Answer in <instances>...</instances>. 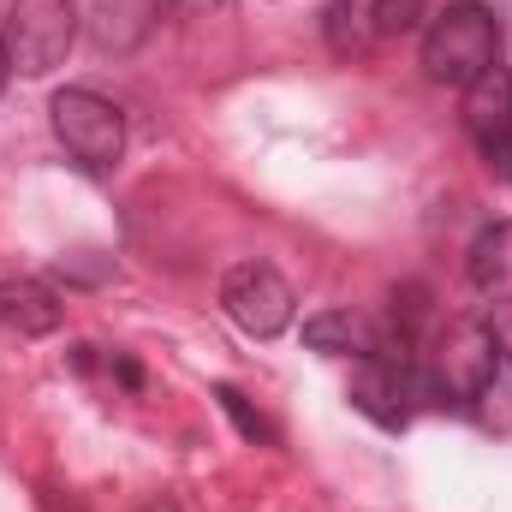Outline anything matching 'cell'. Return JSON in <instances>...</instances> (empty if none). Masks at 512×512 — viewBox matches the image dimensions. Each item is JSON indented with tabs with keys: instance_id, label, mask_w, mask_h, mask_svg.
Listing matches in <instances>:
<instances>
[{
	"instance_id": "cell-14",
	"label": "cell",
	"mask_w": 512,
	"mask_h": 512,
	"mask_svg": "<svg viewBox=\"0 0 512 512\" xmlns=\"http://www.w3.org/2000/svg\"><path fill=\"white\" fill-rule=\"evenodd\" d=\"M215 399H221V411H227V417L239 423V435H245V441H274V429L262 423V411H251V399H245V393H239L233 382L215 387Z\"/></svg>"
},
{
	"instance_id": "cell-5",
	"label": "cell",
	"mask_w": 512,
	"mask_h": 512,
	"mask_svg": "<svg viewBox=\"0 0 512 512\" xmlns=\"http://www.w3.org/2000/svg\"><path fill=\"white\" fill-rule=\"evenodd\" d=\"M221 310H227V322H233L239 334L274 340V334L292 328L298 298H292V286H286L280 268H268V262H239V268L221 280Z\"/></svg>"
},
{
	"instance_id": "cell-10",
	"label": "cell",
	"mask_w": 512,
	"mask_h": 512,
	"mask_svg": "<svg viewBox=\"0 0 512 512\" xmlns=\"http://www.w3.org/2000/svg\"><path fill=\"white\" fill-rule=\"evenodd\" d=\"M304 346L322 358H370V352H382V334L358 310H322L304 322Z\"/></svg>"
},
{
	"instance_id": "cell-12",
	"label": "cell",
	"mask_w": 512,
	"mask_h": 512,
	"mask_svg": "<svg viewBox=\"0 0 512 512\" xmlns=\"http://www.w3.org/2000/svg\"><path fill=\"white\" fill-rule=\"evenodd\" d=\"M328 42L334 54H364L376 42V24H370V0H328Z\"/></svg>"
},
{
	"instance_id": "cell-7",
	"label": "cell",
	"mask_w": 512,
	"mask_h": 512,
	"mask_svg": "<svg viewBox=\"0 0 512 512\" xmlns=\"http://www.w3.org/2000/svg\"><path fill=\"white\" fill-rule=\"evenodd\" d=\"M459 120H465V131H471L477 155L489 161V173L512 185V72L501 66V60H495L483 78L465 84Z\"/></svg>"
},
{
	"instance_id": "cell-13",
	"label": "cell",
	"mask_w": 512,
	"mask_h": 512,
	"mask_svg": "<svg viewBox=\"0 0 512 512\" xmlns=\"http://www.w3.org/2000/svg\"><path fill=\"white\" fill-rule=\"evenodd\" d=\"M423 18H429V0H370L376 42H382V36H411V30H423Z\"/></svg>"
},
{
	"instance_id": "cell-8",
	"label": "cell",
	"mask_w": 512,
	"mask_h": 512,
	"mask_svg": "<svg viewBox=\"0 0 512 512\" xmlns=\"http://www.w3.org/2000/svg\"><path fill=\"white\" fill-rule=\"evenodd\" d=\"M84 24H90V42H96L102 54L126 60V54H137V48L155 36V24H161V0H96Z\"/></svg>"
},
{
	"instance_id": "cell-15",
	"label": "cell",
	"mask_w": 512,
	"mask_h": 512,
	"mask_svg": "<svg viewBox=\"0 0 512 512\" xmlns=\"http://www.w3.org/2000/svg\"><path fill=\"white\" fill-rule=\"evenodd\" d=\"M137 512H185V507H179L173 495H149V501H143V507H137Z\"/></svg>"
},
{
	"instance_id": "cell-9",
	"label": "cell",
	"mask_w": 512,
	"mask_h": 512,
	"mask_svg": "<svg viewBox=\"0 0 512 512\" xmlns=\"http://www.w3.org/2000/svg\"><path fill=\"white\" fill-rule=\"evenodd\" d=\"M60 298L42 286V280H24V274H6L0 280V334H18V340H42L60 328Z\"/></svg>"
},
{
	"instance_id": "cell-11",
	"label": "cell",
	"mask_w": 512,
	"mask_h": 512,
	"mask_svg": "<svg viewBox=\"0 0 512 512\" xmlns=\"http://www.w3.org/2000/svg\"><path fill=\"white\" fill-rule=\"evenodd\" d=\"M471 286L483 292V298H501L512 304V221H495V227H483L477 233V245H471Z\"/></svg>"
},
{
	"instance_id": "cell-18",
	"label": "cell",
	"mask_w": 512,
	"mask_h": 512,
	"mask_svg": "<svg viewBox=\"0 0 512 512\" xmlns=\"http://www.w3.org/2000/svg\"><path fill=\"white\" fill-rule=\"evenodd\" d=\"M179 6H221V0H179Z\"/></svg>"
},
{
	"instance_id": "cell-6",
	"label": "cell",
	"mask_w": 512,
	"mask_h": 512,
	"mask_svg": "<svg viewBox=\"0 0 512 512\" xmlns=\"http://www.w3.org/2000/svg\"><path fill=\"white\" fill-rule=\"evenodd\" d=\"M417 399H423V370L411 364V352L382 346V352L358 358V370H352V405H358L370 423L405 429L411 411H417Z\"/></svg>"
},
{
	"instance_id": "cell-16",
	"label": "cell",
	"mask_w": 512,
	"mask_h": 512,
	"mask_svg": "<svg viewBox=\"0 0 512 512\" xmlns=\"http://www.w3.org/2000/svg\"><path fill=\"white\" fill-rule=\"evenodd\" d=\"M12 72H18V66H12V48H6V36H0V90L12 84Z\"/></svg>"
},
{
	"instance_id": "cell-3",
	"label": "cell",
	"mask_w": 512,
	"mask_h": 512,
	"mask_svg": "<svg viewBox=\"0 0 512 512\" xmlns=\"http://www.w3.org/2000/svg\"><path fill=\"white\" fill-rule=\"evenodd\" d=\"M48 114H54L60 149H66L78 167L108 173V167L126 155V114H120L108 96H96V90H60Z\"/></svg>"
},
{
	"instance_id": "cell-2",
	"label": "cell",
	"mask_w": 512,
	"mask_h": 512,
	"mask_svg": "<svg viewBox=\"0 0 512 512\" xmlns=\"http://www.w3.org/2000/svg\"><path fill=\"white\" fill-rule=\"evenodd\" d=\"M501 370V340L489 322H447L423 352V393L441 405H477L489 399Z\"/></svg>"
},
{
	"instance_id": "cell-1",
	"label": "cell",
	"mask_w": 512,
	"mask_h": 512,
	"mask_svg": "<svg viewBox=\"0 0 512 512\" xmlns=\"http://www.w3.org/2000/svg\"><path fill=\"white\" fill-rule=\"evenodd\" d=\"M501 60V18L477 0H453L423 24V72L435 84L465 90L471 78H483Z\"/></svg>"
},
{
	"instance_id": "cell-4",
	"label": "cell",
	"mask_w": 512,
	"mask_h": 512,
	"mask_svg": "<svg viewBox=\"0 0 512 512\" xmlns=\"http://www.w3.org/2000/svg\"><path fill=\"white\" fill-rule=\"evenodd\" d=\"M0 36H6L12 66L24 78H48L78 36V12H72V0H12Z\"/></svg>"
},
{
	"instance_id": "cell-17",
	"label": "cell",
	"mask_w": 512,
	"mask_h": 512,
	"mask_svg": "<svg viewBox=\"0 0 512 512\" xmlns=\"http://www.w3.org/2000/svg\"><path fill=\"white\" fill-rule=\"evenodd\" d=\"M495 340H501V358H512V316L501 322V328H495Z\"/></svg>"
}]
</instances>
